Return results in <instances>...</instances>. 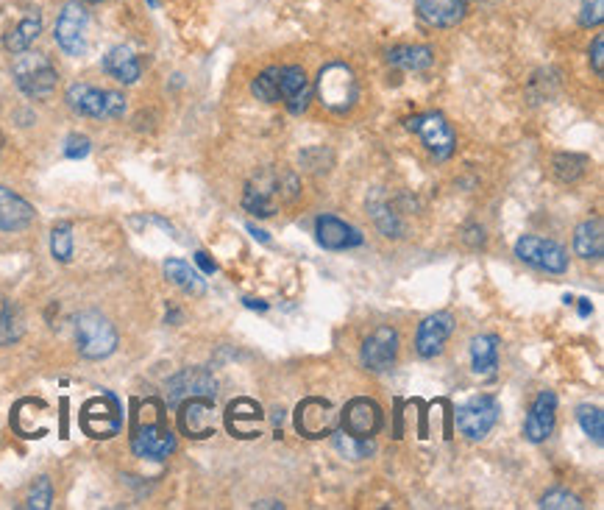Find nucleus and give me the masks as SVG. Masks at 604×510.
Wrapping results in <instances>:
<instances>
[{
    "instance_id": "8",
    "label": "nucleus",
    "mask_w": 604,
    "mask_h": 510,
    "mask_svg": "<svg viewBox=\"0 0 604 510\" xmlns=\"http://www.w3.org/2000/svg\"><path fill=\"white\" fill-rule=\"evenodd\" d=\"M502 416V405L493 396H474L463 407H457V430L471 441H482Z\"/></svg>"
},
{
    "instance_id": "47",
    "label": "nucleus",
    "mask_w": 604,
    "mask_h": 510,
    "mask_svg": "<svg viewBox=\"0 0 604 510\" xmlns=\"http://www.w3.org/2000/svg\"><path fill=\"white\" fill-rule=\"evenodd\" d=\"M78 3H101V0H78Z\"/></svg>"
},
{
    "instance_id": "20",
    "label": "nucleus",
    "mask_w": 604,
    "mask_h": 510,
    "mask_svg": "<svg viewBox=\"0 0 604 510\" xmlns=\"http://www.w3.org/2000/svg\"><path fill=\"white\" fill-rule=\"evenodd\" d=\"M315 237L321 243L323 249L329 251H346V249H357L362 246L365 237L360 235V229H354L351 223L340 221L335 215H321L318 223H315Z\"/></svg>"
},
{
    "instance_id": "31",
    "label": "nucleus",
    "mask_w": 604,
    "mask_h": 510,
    "mask_svg": "<svg viewBox=\"0 0 604 510\" xmlns=\"http://www.w3.org/2000/svg\"><path fill=\"white\" fill-rule=\"evenodd\" d=\"M23 332H26V324H23L20 307L12 304V301H6L3 310H0V346H12V343H17V340L23 338Z\"/></svg>"
},
{
    "instance_id": "46",
    "label": "nucleus",
    "mask_w": 604,
    "mask_h": 510,
    "mask_svg": "<svg viewBox=\"0 0 604 510\" xmlns=\"http://www.w3.org/2000/svg\"><path fill=\"white\" fill-rule=\"evenodd\" d=\"M254 508H282V502H273V499H268V502H257Z\"/></svg>"
},
{
    "instance_id": "15",
    "label": "nucleus",
    "mask_w": 604,
    "mask_h": 510,
    "mask_svg": "<svg viewBox=\"0 0 604 510\" xmlns=\"http://www.w3.org/2000/svg\"><path fill=\"white\" fill-rule=\"evenodd\" d=\"M223 424H226L229 435L240 438V441H251V438H259V435H262L265 413H262V407H259L254 399L240 396V399L229 402L226 413H223Z\"/></svg>"
},
{
    "instance_id": "14",
    "label": "nucleus",
    "mask_w": 604,
    "mask_h": 510,
    "mask_svg": "<svg viewBox=\"0 0 604 510\" xmlns=\"http://www.w3.org/2000/svg\"><path fill=\"white\" fill-rule=\"evenodd\" d=\"M340 430H346L348 435H357V438H373L382 430V407L368 396L351 399L340 413Z\"/></svg>"
},
{
    "instance_id": "17",
    "label": "nucleus",
    "mask_w": 604,
    "mask_h": 510,
    "mask_svg": "<svg viewBox=\"0 0 604 510\" xmlns=\"http://www.w3.org/2000/svg\"><path fill=\"white\" fill-rule=\"evenodd\" d=\"M451 332H454V315H429V318H424V321L418 324V332H415V352L421 354L424 360L437 357V354L443 352V346H446Z\"/></svg>"
},
{
    "instance_id": "6",
    "label": "nucleus",
    "mask_w": 604,
    "mask_h": 510,
    "mask_svg": "<svg viewBox=\"0 0 604 510\" xmlns=\"http://www.w3.org/2000/svg\"><path fill=\"white\" fill-rule=\"evenodd\" d=\"M56 42L67 56H84L90 48V14L81 3H67L56 20Z\"/></svg>"
},
{
    "instance_id": "2",
    "label": "nucleus",
    "mask_w": 604,
    "mask_h": 510,
    "mask_svg": "<svg viewBox=\"0 0 604 510\" xmlns=\"http://www.w3.org/2000/svg\"><path fill=\"white\" fill-rule=\"evenodd\" d=\"M318 101H321L329 112H337L343 115L351 106L357 104V95H360V87H357V76L354 70L346 65H326L318 73Z\"/></svg>"
},
{
    "instance_id": "21",
    "label": "nucleus",
    "mask_w": 604,
    "mask_h": 510,
    "mask_svg": "<svg viewBox=\"0 0 604 510\" xmlns=\"http://www.w3.org/2000/svg\"><path fill=\"white\" fill-rule=\"evenodd\" d=\"M554 421H557V396L552 391H540L538 399L532 402L527 421H524V435L532 444L546 441L554 432Z\"/></svg>"
},
{
    "instance_id": "27",
    "label": "nucleus",
    "mask_w": 604,
    "mask_h": 510,
    "mask_svg": "<svg viewBox=\"0 0 604 510\" xmlns=\"http://www.w3.org/2000/svg\"><path fill=\"white\" fill-rule=\"evenodd\" d=\"M574 251L582 260H602L604 254V223L602 218L579 223L577 235H574Z\"/></svg>"
},
{
    "instance_id": "16",
    "label": "nucleus",
    "mask_w": 604,
    "mask_h": 510,
    "mask_svg": "<svg viewBox=\"0 0 604 510\" xmlns=\"http://www.w3.org/2000/svg\"><path fill=\"white\" fill-rule=\"evenodd\" d=\"M396 354H399V332L393 327L373 329L362 343V366L373 374H382L387 368H393Z\"/></svg>"
},
{
    "instance_id": "22",
    "label": "nucleus",
    "mask_w": 604,
    "mask_h": 510,
    "mask_svg": "<svg viewBox=\"0 0 604 510\" xmlns=\"http://www.w3.org/2000/svg\"><path fill=\"white\" fill-rule=\"evenodd\" d=\"M418 17L435 28H451L463 23L468 0H415Z\"/></svg>"
},
{
    "instance_id": "12",
    "label": "nucleus",
    "mask_w": 604,
    "mask_h": 510,
    "mask_svg": "<svg viewBox=\"0 0 604 510\" xmlns=\"http://www.w3.org/2000/svg\"><path fill=\"white\" fill-rule=\"evenodd\" d=\"M282 204V179L273 170H262L245 184L243 207L257 218H270Z\"/></svg>"
},
{
    "instance_id": "23",
    "label": "nucleus",
    "mask_w": 604,
    "mask_h": 510,
    "mask_svg": "<svg viewBox=\"0 0 604 510\" xmlns=\"http://www.w3.org/2000/svg\"><path fill=\"white\" fill-rule=\"evenodd\" d=\"M34 207L9 187H0V232H20L34 221Z\"/></svg>"
},
{
    "instance_id": "38",
    "label": "nucleus",
    "mask_w": 604,
    "mask_h": 510,
    "mask_svg": "<svg viewBox=\"0 0 604 510\" xmlns=\"http://www.w3.org/2000/svg\"><path fill=\"white\" fill-rule=\"evenodd\" d=\"M540 508H549V510H579L582 508V502H579V497H574V494H568V491H563V488H554V491H549V494H543L538 502Z\"/></svg>"
},
{
    "instance_id": "39",
    "label": "nucleus",
    "mask_w": 604,
    "mask_h": 510,
    "mask_svg": "<svg viewBox=\"0 0 604 510\" xmlns=\"http://www.w3.org/2000/svg\"><path fill=\"white\" fill-rule=\"evenodd\" d=\"M604 20V0H582L579 6V23L585 28L599 26Z\"/></svg>"
},
{
    "instance_id": "37",
    "label": "nucleus",
    "mask_w": 604,
    "mask_h": 510,
    "mask_svg": "<svg viewBox=\"0 0 604 510\" xmlns=\"http://www.w3.org/2000/svg\"><path fill=\"white\" fill-rule=\"evenodd\" d=\"M28 508L31 510H48L53 505V485L48 477H37L31 491H28Z\"/></svg>"
},
{
    "instance_id": "9",
    "label": "nucleus",
    "mask_w": 604,
    "mask_h": 510,
    "mask_svg": "<svg viewBox=\"0 0 604 510\" xmlns=\"http://www.w3.org/2000/svg\"><path fill=\"white\" fill-rule=\"evenodd\" d=\"M407 129L415 131L424 140L426 151L435 159H449L457 148V137L451 131L449 120L440 112H426V115H415L407 120Z\"/></svg>"
},
{
    "instance_id": "45",
    "label": "nucleus",
    "mask_w": 604,
    "mask_h": 510,
    "mask_svg": "<svg viewBox=\"0 0 604 510\" xmlns=\"http://www.w3.org/2000/svg\"><path fill=\"white\" fill-rule=\"evenodd\" d=\"M245 301V307H251V310H254V307H257V310H268V304H265V301H257V299H243Z\"/></svg>"
},
{
    "instance_id": "44",
    "label": "nucleus",
    "mask_w": 604,
    "mask_h": 510,
    "mask_svg": "<svg viewBox=\"0 0 604 510\" xmlns=\"http://www.w3.org/2000/svg\"><path fill=\"white\" fill-rule=\"evenodd\" d=\"M591 313H593L591 301H588V299H579V315L585 318V315H591Z\"/></svg>"
},
{
    "instance_id": "43",
    "label": "nucleus",
    "mask_w": 604,
    "mask_h": 510,
    "mask_svg": "<svg viewBox=\"0 0 604 510\" xmlns=\"http://www.w3.org/2000/svg\"><path fill=\"white\" fill-rule=\"evenodd\" d=\"M248 232L254 235V240H259V243H265V246H270V237L268 232H262V229H257L254 223H248Z\"/></svg>"
},
{
    "instance_id": "40",
    "label": "nucleus",
    "mask_w": 604,
    "mask_h": 510,
    "mask_svg": "<svg viewBox=\"0 0 604 510\" xmlns=\"http://www.w3.org/2000/svg\"><path fill=\"white\" fill-rule=\"evenodd\" d=\"M92 151V143L84 134H70L65 143V157L67 159H84Z\"/></svg>"
},
{
    "instance_id": "13",
    "label": "nucleus",
    "mask_w": 604,
    "mask_h": 510,
    "mask_svg": "<svg viewBox=\"0 0 604 510\" xmlns=\"http://www.w3.org/2000/svg\"><path fill=\"white\" fill-rule=\"evenodd\" d=\"M131 449L137 458L145 460H165L176 452V435L162 424V421H142L140 427L134 424L131 435Z\"/></svg>"
},
{
    "instance_id": "49",
    "label": "nucleus",
    "mask_w": 604,
    "mask_h": 510,
    "mask_svg": "<svg viewBox=\"0 0 604 510\" xmlns=\"http://www.w3.org/2000/svg\"><path fill=\"white\" fill-rule=\"evenodd\" d=\"M0 145H3V140H0Z\"/></svg>"
},
{
    "instance_id": "5",
    "label": "nucleus",
    "mask_w": 604,
    "mask_h": 510,
    "mask_svg": "<svg viewBox=\"0 0 604 510\" xmlns=\"http://www.w3.org/2000/svg\"><path fill=\"white\" fill-rule=\"evenodd\" d=\"M120 427H123V413H120V402L112 393L95 396L81 410V430L87 432L90 438L106 441V438L117 435Z\"/></svg>"
},
{
    "instance_id": "26",
    "label": "nucleus",
    "mask_w": 604,
    "mask_h": 510,
    "mask_svg": "<svg viewBox=\"0 0 604 510\" xmlns=\"http://www.w3.org/2000/svg\"><path fill=\"white\" fill-rule=\"evenodd\" d=\"M39 31H42V14H39L37 9H28V12L23 14V20L3 37V48L12 53L28 51V48L34 45V40L39 37Z\"/></svg>"
},
{
    "instance_id": "11",
    "label": "nucleus",
    "mask_w": 604,
    "mask_h": 510,
    "mask_svg": "<svg viewBox=\"0 0 604 510\" xmlns=\"http://www.w3.org/2000/svg\"><path fill=\"white\" fill-rule=\"evenodd\" d=\"M515 257L527 262L532 268H540L546 274H566L568 271V254L563 246H557L554 240H543V237L527 235L515 243Z\"/></svg>"
},
{
    "instance_id": "7",
    "label": "nucleus",
    "mask_w": 604,
    "mask_h": 510,
    "mask_svg": "<svg viewBox=\"0 0 604 510\" xmlns=\"http://www.w3.org/2000/svg\"><path fill=\"white\" fill-rule=\"evenodd\" d=\"M340 427V413L329 399H318L309 396L301 405L296 407V430L298 435H304L309 441L315 438H326Z\"/></svg>"
},
{
    "instance_id": "42",
    "label": "nucleus",
    "mask_w": 604,
    "mask_h": 510,
    "mask_svg": "<svg viewBox=\"0 0 604 510\" xmlns=\"http://www.w3.org/2000/svg\"><path fill=\"white\" fill-rule=\"evenodd\" d=\"M195 262L201 265V271H204V274H215V271H218V265H215V260H209V254H206V251H198V254H195Z\"/></svg>"
},
{
    "instance_id": "1",
    "label": "nucleus",
    "mask_w": 604,
    "mask_h": 510,
    "mask_svg": "<svg viewBox=\"0 0 604 510\" xmlns=\"http://www.w3.org/2000/svg\"><path fill=\"white\" fill-rule=\"evenodd\" d=\"M12 73L17 90L23 92V95H28V98H48V95L56 90V84H59L56 67H53L51 62H48V56H42V53H17Z\"/></svg>"
},
{
    "instance_id": "30",
    "label": "nucleus",
    "mask_w": 604,
    "mask_h": 510,
    "mask_svg": "<svg viewBox=\"0 0 604 510\" xmlns=\"http://www.w3.org/2000/svg\"><path fill=\"white\" fill-rule=\"evenodd\" d=\"M332 444H335L337 452L348 460H365L376 452L373 438H357V435H348V432L340 430V427L332 432Z\"/></svg>"
},
{
    "instance_id": "24",
    "label": "nucleus",
    "mask_w": 604,
    "mask_h": 510,
    "mask_svg": "<svg viewBox=\"0 0 604 510\" xmlns=\"http://www.w3.org/2000/svg\"><path fill=\"white\" fill-rule=\"evenodd\" d=\"M103 70L117 79L120 84H134L142 76V65L137 59V53L131 51L129 45H117L112 51L103 56Z\"/></svg>"
},
{
    "instance_id": "35",
    "label": "nucleus",
    "mask_w": 604,
    "mask_h": 510,
    "mask_svg": "<svg viewBox=\"0 0 604 510\" xmlns=\"http://www.w3.org/2000/svg\"><path fill=\"white\" fill-rule=\"evenodd\" d=\"M51 251L59 262H70V257H73V226L70 223L53 226Z\"/></svg>"
},
{
    "instance_id": "28",
    "label": "nucleus",
    "mask_w": 604,
    "mask_h": 510,
    "mask_svg": "<svg viewBox=\"0 0 604 510\" xmlns=\"http://www.w3.org/2000/svg\"><path fill=\"white\" fill-rule=\"evenodd\" d=\"M471 366L476 377H493L499 368V338L479 335L471 340Z\"/></svg>"
},
{
    "instance_id": "25",
    "label": "nucleus",
    "mask_w": 604,
    "mask_h": 510,
    "mask_svg": "<svg viewBox=\"0 0 604 510\" xmlns=\"http://www.w3.org/2000/svg\"><path fill=\"white\" fill-rule=\"evenodd\" d=\"M387 65L407 70V73H421L435 65V51L426 45H399L387 51Z\"/></svg>"
},
{
    "instance_id": "19",
    "label": "nucleus",
    "mask_w": 604,
    "mask_h": 510,
    "mask_svg": "<svg viewBox=\"0 0 604 510\" xmlns=\"http://www.w3.org/2000/svg\"><path fill=\"white\" fill-rule=\"evenodd\" d=\"M179 427L187 438H212L215 435V410H212V399H187L179 407Z\"/></svg>"
},
{
    "instance_id": "48",
    "label": "nucleus",
    "mask_w": 604,
    "mask_h": 510,
    "mask_svg": "<svg viewBox=\"0 0 604 510\" xmlns=\"http://www.w3.org/2000/svg\"><path fill=\"white\" fill-rule=\"evenodd\" d=\"M151 6H156V0H151Z\"/></svg>"
},
{
    "instance_id": "18",
    "label": "nucleus",
    "mask_w": 604,
    "mask_h": 510,
    "mask_svg": "<svg viewBox=\"0 0 604 510\" xmlns=\"http://www.w3.org/2000/svg\"><path fill=\"white\" fill-rule=\"evenodd\" d=\"M279 101L287 104L293 115L307 112L309 101H312V87H309L304 67L284 65L279 67Z\"/></svg>"
},
{
    "instance_id": "4",
    "label": "nucleus",
    "mask_w": 604,
    "mask_h": 510,
    "mask_svg": "<svg viewBox=\"0 0 604 510\" xmlns=\"http://www.w3.org/2000/svg\"><path fill=\"white\" fill-rule=\"evenodd\" d=\"M67 106L84 118H123L126 98H123V92L98 90L90 84H73L67 90Z\"/></svg>"
},
{
    "instance_id": "10",
    "label": "nucleus",
    "mask_w": 604,
    "mask_h": 510,
    "mask_svg": "<svg viewBox=\"0 0 604 510\" xmlns=\"http://www.w3.org/2000/svg\"><path fill=\"white\" fill-rule=\"evenodd\" d=\"M215 393H218V382L209 371H204V368H184V371H179L176 377L168 380L165 402L176 410L187 399H212L215 402Z\"/></svg>"
},
{
    "instance_id": "34",
    "label": "nucleus",
    "mask_w": 604,
    "mask_h": 510,
    "mask_svg": "<svg viewBox=\"0 0 604 510\" xmlns=\"http://www.w3.org/2000/svg\"><path fill=\"white\" fill-rule=\"evenodd\" d=\"M588 168V159L577 157V154H560L554 157V176L560 182H577L579 176Z\"/></svg>"
},
{
    "instance_id": "41",
    "label": "nucleus",
    "mask_w": 604,
    "mask_h": 510,
    "mask_svg": "<svg viewBox=\"0 0 604 510\" xmlns=\"http://www.w3.org/2000/svg\"><path fill=\"white\" fill-rule=\"evenodd\" d=\"M591 62L593 70H596V76H604V37L599 34L591 45Z\"/></svg>"
},
{
    "instance_id": "29",
    "label": "nucleus",
    "mask_w": 604,
    "mask_h": 510,
    "mask_svg": "<svg viewBox=\"0 0 604 510\" xmlns=\"http://www.w3.org/2000/svg\"><path fill=\"white\" fill-rule=\"evenodd\" d=\"M165 276H168L170 282L181 288L184 293H193V296H204L206 282L201 279V274L190 268L184 260H168L165 262Z\"/></svg>"
},
{
    "instance_id": "36",
    "label": "nucleus",
    "mask_w": 604,
    "mask_h": 510,
    "mask_svg": "<svg viewBox=\"0 0 604 510\" xmlns=\"http://www.w3.org/2000/svg\"><path fill=\"white\" fill-rule=\"evenodd\" d=\"M371 210H373V221H376V226L382 229V235L401 237L404 226H401V221L396 218V212L390 210L387 204H376V201H371Z\"/></svg>"
},
{
    "instance_id": "32",
    "label": "nucleus",
    "mask_w": 604,
    "mask_h": 510,
    "mask_svg": "<svg viewBox=\"0 0 604 510\" xmlns=\"http://www.w3.org/2000/svg\"><path fill=\"white\" fill-rule=\"evenodd\" d=\"M579 427L585 430V435H591L596 444H604V413L602 407L596 405H579L577 407Z\"/></svg>"
},
{
    "instance_id": "3",
    "label": "nucleus",
    "mask_w": 604,
    "mask_h": 510,
    "mask_svg": "<svg viewBox=\"0 0 604 510\" xmlns=\"http://www.w3.org/2000/svg\"><path fill=\"white\" fill-rule=\"evenodd\" d=\"M78 352L87 360H103L117 349V329L106 315L87 310L76 318Z\"/></svg>"
},
{
    "instance_id": "33",
    "label": "nucleus",
    "mask_w": 604,
    "mask_h": 510,
    "mask_svg": "<svg viewBox=\"0 0 604 510\" xmlns=\"http://www.w3.org/2000/svg\"><path fill=\"white\" fill-rule=\"evenodd\" d=\"M251 92L257 95L259 101L265 104H279V67H268L262 70L254 84H251Z\"/></svg>"
}]
</instances>
